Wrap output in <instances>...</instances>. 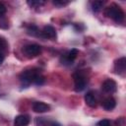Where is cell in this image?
Here are the masks:
<instances>
[{
	"mask_svg": "<svg viewBox=\"0 0 126 126\" xmlns=\"http://www.w3.org/2000/svg\"><path fill=\"white\" fill-rule=\"evenodd\" d=\"M50 109V106L42 101H35L32 104V110L36 113H43Z\"/></svg>",
	"mask_w": 126,
	"mask_h": 126,
	"instance_id": "ba28073f",
	"label": "cell"
},
{
	"mask_svg": "<svg viewBox=\"0 0 126 126\" xmlns=\"http://www.w3.org/2000/svg\"><path fill=\"white\" fill-rule=\"evenodd\" d=\"M3 61H4V55L0 52V65L3 63Z\"/></svg>",
	"mask_w": 126,
	"mask_h": 126,
	"instance_id": "44dd1931",
	"label": "cell"
},
{
	"mask_svg": "<svg viewBox=\"0 0 126 126\" xmlns=\"http://www.w3.org/2000/svg\"><path fill=\"white\" fill-rule=\"evenodd\" d=\"M103 6V2L102 1H94L92 2V9L94 12H98Z\"/></svg>",
	"mask_w": 126,
	"mask_h": 126,
	"instance_id": "4fadbf2b",
	"label": "cell"
},
{
	"mask_svg": "<svg viewBox=\"0 0 126 126\" xmlns=\"http://www.w3.org/2000/svg\"><path fill=\"white\" fill-rule=\"evenodd\" d=\"M30 123V117L26 114H20L14 119V126H28Z\"/></svg>",
	"mask_w": 126,
	"mask_h": 126,
	"instance_id": "9c48e42d",
	"label": "cell"
},
{
	"mask_svg": "<svg viewBox=\"0 0 126 126\" xmlns=\"http://www.w3.org/2000/svg\"><path fill=\"white\" fill-rule=\"evenodd\" d=\"M28 4L31 7H37V6H40V5L44 4V2L43 1H34V0H32V1H28Z\"/></svg>",
	"mask_w": 126,
	"mask_h": 126,
	"instance_id": "2e32d148",
	"label": "cell"
},
{
	"mask_svg": "<svg viewBox=\"0 0 126 126\" xmlns=\"http://www.w3.org/2000/svg\"><path fill=\"white\" fill-rule=\"evenodd\" d=\"M78 53H79V51H78V49H76V48H73V49L69 50V51L65 54V56H64V62H66L67 64H72V62L76 59Z\"/></svg>",
	"mask_w": 126,
	"mask_h": 126,
	"instance_id": "8fae6325",
	"label": "cell"
},
{
	"mask_svg": "<svg viewBox=\"0 0 126 126\" xmlns=\"http://www.w3.org/2000/svg\"><path fill=\"white\" fill-rule=\"evenodd\" d=\"M115 123L117 124V126H124L125 125V119L123 117H120L115 121Z\"/></svg>",
	"mask_w": 126,
	"mask_h": 126,
	"instance_id": "ac0fdd59",
	"label": "cell"
},
{
	"mask_svg": "<svg viewBox=\"0 0 126 126\" xmlns=\"http://www.w3.org/2000/svg\"><path fill=\"white\" fill-rule=\"evenodd\" d=\"M23 51H24L25 55L29 58L35 57L41 52V46L36 44V43H31V44H28V45L24 46Z\"/></svg>",
	"mask_w": 126,
	"mask_h": 126,
	"instance_id": "277c9868",
	"label": "cell"
},
{
	"mask_svg": "<svg viewBox=\"0 0 126 126\" xmlns=\"http://www.w3.org/2000/svg\"><path fill=\"white\" fill-rule=\"evenodd\" d=\"M85 102L87 103V105H89L90 107H95L96 106V98L95 95L93 92H88L85 94Z\"/></svg>",
	"mask_w": 126,
	"mask_h": 126,
	"instance_id": "30bf717a",
	"label": "cell"
},
{
	"mask_svg": "<svg viewBox=\"0 0 126 126\" xmlns=\"http://www.w3.org/2000/svg\"><path fill=\"white\" fill-rule=\"evenodd\" d=\"M28 33L29 34H32V35H40V32L38 31V29L35 27V26H31L29 29H28Z\"/></svg>",
	"mask_w": 126,
	"mask_h": 126,
	"instance_id": "5bb4252c",
	"label": "cell"
},
{
	"mask_svg": "<svg viewBox=\"0 0 126 126\" xmlns=\"http://www.w3.org/2000/svg\"><path fill=\"white\" fill-rule=\"evenodd\" d=\"M40 36L43 38H49V39H55L57 36L56 30L52 26H45L42 31L40 32Z\"/></svg>",
	"mask_w": 126,
	"mask_h": 126,
	"instance_id": "5b68a950",
	"label": "cell"
},
{
	"mask_svg": "<svg viewBox=\"0 0 126 126\" xmlns=\"http://www.w3.org/2000/svg\"><path fill=\"white\" fill-rule=\"evenodd\" d=\"M6 45H7L6 40H5L4 38L0 37V48H1V49H3V48H5V47H6Z\"/></svg>",
	"mask_w": 126,
	"mask_h": 126,
	"instance_id": "ffe728a7",
	"label": "cell"
},
{
	"mask_svg": "<svg viewBox=\"0 0 126 126\" xmlns=\"http://www.w3.org/2000/svg\"><path fill=\"white\" fill-rule=\"evenodd\" d=\"M115 105H116V101H115V99H114L113 97H111V96L106 97V98L102 101V107H103L105 110H107V111L112 110V109L115 107Z\"/></svg>",
	"mask_w": 126,
	"mask_h": 126,
	"instance_id": "7c38bea8",
	"label": "cell"
},
{
	"mask_svg": "<svg viewBox=\"0 0 126 126\" xmlns=\"http://www.w3.org/2000/svg\"><path fill=\"white\" fill-rule=\"evenodd\" d=\"M6 13V6L2 3H0V17H3Z\"/></svg>",
	"mask_w": 126,
	"mask_h": 126,
	"instance_id": "d6986e66",
	"label": "cell"
},
{
	"mask_svg": "<svg viewBox=\"0 0 126 126\" xmlns=\"http://www.w3.org/2000/svg\"><path fill=\"white\" fill-rule=\"evenodd\" d=\"M53 4L56 6V7H64V6H66V5H68L69 4V2L68 1H64V0H55V1H53Z\"/></svg>",
	"mask_w": 126,
	"mask_h": 126,
	"instance_id": "9a60e30c",
	"label": "cell"
},
{
	"mask_svg": "<svg viewBox=\"0 0 126 126\" xmlns=\"http://www.w3.org/2000/svg\"><path fill=\"white\" fill-rule=\"evenodd\" d=\"M73 79H74V84H75V91L76 92H82L86 89L87 86V79L86 77L82 74V73H75L73 75Z\"/></svg>",
	"mask_w": 126,
	"mask_h": 126,
	"instance_id": "3957f363",
	"label": "cell"
},
{
	"mask_svg": "<svg viewBox=\"0 0 126 126\" xmlns=\"http://www.w3.org/2000/svg\"><path fill=\"white\" fill-rule=\"evenodd\" d=\"M51 126H60V124H58V123H56V122H53V123L51 124Z\"/></svg>",
	"mask_w": 126,
	"mask_h": 126,
	"instance_id": "7402d4cb",
	"label": "cell"
},
{
	"mask_svg": "<svg viewBox=\"0 0 126 126\" xmlns=\"http://www.w3.org/2000/svg\"><path fill=\"white\" fill-rule=\"evenodd\" d=\"M104 15L108 18H111L116 23H122L124 20V12L116 4H112L106 7L104 10Z\"/></svg>",
	"mask_w": 126,
	"mask_h": 126,
	"instance_id": "7a4b0ae2",
	"label": "cell"
},
{
	"mask_svg": "<svg viewBox=\"0 0 126 126\" xmlns=\"http://www.w3.org/2000/svg\"><path fill=\"white\" fill-rule=\"evenodd\" d=\"M126 70V58L120 57L114 63V71L118 75H123Z\"/></svg>",
	"mask_w": 126,
	"mask_h": 126,
	"instance_id": "8992f818",
	"label": "cell"
},
{
	"mask_svg": "<svg viewBox=\"0 0 126 126\" xmlns=\"http://www.w3.org/2000/svg\"><path fill=\"white\" fill-rule=\"evenodd\" d=\"M97 125H98V126H112L111 123H110V121L107 120V119H102V120H100Z\"/></svg>",
	"mask_w": 126,
	"mask_h": 126,
	"instance_id": "e0dca14e",
	"label": "cell"
},
{
	"mask_svg": "<svg viewBox=\"0 0 126 126\" xmlns=\"http://www.w3.org/2000/svg\"><path fill=\"white\" fill-rule=\"evenodd\" d=\"M101 89H102L103 92H105V93L112 94V93H114V92L116 91L117 85H116V83H115L114 80H112V79H107V80H105V81L102 83Z\"/></svg>",
	"mask_w": 126,
	"mask_h": 126,
	"instance_id": "52a82bcc",
	"label": "cell"
},
{
	"mask_svg": "<svg viewBox=\"0 0 126 126\" xmlns=\"http://www.w3.org/2000/svg\"><path fill=\"white\" fill-rule=\"evenodd\" d=\"M20 82L25 88L29 87L32 84L35 86H41L44 83V77L41 75L40 70L32 68L30 70H25L21 73Z\"/></svg>",
	"mask_w": 126,
	"mask_h": 126,
	"instance_id": "6da1fadb",
	"label": "cell"
}]
</instances>
